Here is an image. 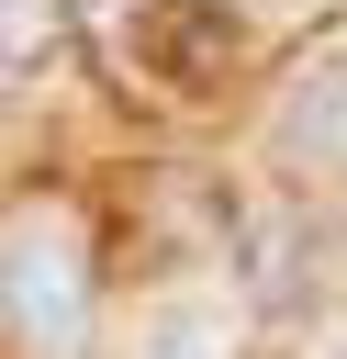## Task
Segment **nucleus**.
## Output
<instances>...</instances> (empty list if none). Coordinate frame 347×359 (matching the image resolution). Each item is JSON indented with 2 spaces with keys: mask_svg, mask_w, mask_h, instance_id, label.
I'll list each match as a JSON object with an SVG mask.
<instances>
[{
  "mask_svg": "<svg viewBox=\"0 0 347 359\" xmlns=\"http://www.w3.org/2000/svg\"><path fill=\"white\" fill-rule=\"evenodd\" d=\"M0 303H11L22 348H78V325H90V269H78V236H67L56 213H34V224L11 236Z\"/></svg>",
  "mask_w": 347,
  "mask_h": 359,
  "instance_id": "1",
  "label": "nucleus"
},
{
  "mask_svg": "<svg viewBox=\"0 0 347 359\" xmlns=\"http://www.w3.org/2000/svg\"><path fill=\"white\" fill-rule=\"evenodd\" d=\"M213 348H224V314L213 303H168L146 325V359H213Z\"/></svg>",
  "mask_w": 347,
  "mask_h": 359,
  "instance_id": "2",
  "label": "nucleus"
},
{
  "mask_svg": "<svg viewBox=\"0 0 347 359\" xmlns=\"http://www.w3.org/2000/svg\"><path fill=\"white\" fill-rule=\"evenodd\" d=\"M257 11H302V0H257Z\"/></svg>",
  "mask_w": 347,
  "mask_h": 359,
  "instance_id": "4",
  "label": "nucleus"
},
{
  "mask_svg": "<svg viewBox=\"0 0 347 359\" xmlns=\"http://www.w3.org/2000/svg\"><path fill=\"white\" fill-rule=\"evenodd\" d=\"M325 359H347V337H336V348H325Z\"/></svg>",
  "mask_w": 347,
  "mask_h": 359,
  "instance_id": "5",
  "label": "nucleus"
},
{
  "mask_svg": "<svg viewBox=\"0 0 347 359\" xmlns=\"http://www.w3.org/2000/svg\"><path fill=\"white\" fill-rule=\"evenodd\" d=\"M67 34V0H0V67H22V56H45Z\"/></svg>",
  "mask_w": 347,
  "mask_h": 359,
  "instance_id": "3",
  "label": "nucleus"
}]
</instances>
